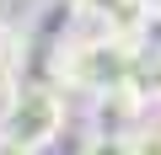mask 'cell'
Masks as SVG:
<instances>
[{
    "label": "cell",
    "mask_w": 161,
    "mask_h": 155,
    "mask_svg": "<svg viewBox=\"0 0 161 155\" xmlns=\"http://www.w3.org/2000/svg\"><path fill=\"white\" fill-rule=\"evenodd\" d=\"M134 155H161V123H140L134 128Z\"/></svg>",
    "instance_id": "9c48e42d"
},
{
    "label": "cell",
    "mask_w": 161,
    "mask_h": 155,
    "mask_svg": "<svg viewBox=\"0 0 161 155\" xmlns=\"http://www.w3.org/2000/svg\"><path fill=\"white\" fill-rule=\"evenodd\" d=\"M145 0H75V16L92 22V27H113V32H129L134 16H140Z\"/></svg>",
    "instance_id": "277c9868"
},
{
    "label": "cell",
    "mask_w": 161,
    "mask_h": 155,
    "mask_svg": "<svg viewBox=\"0 0 161 155\" xmlns=\"http://www.w3.org/2000/svg\"><path fill=\"white\" fill-rule=\"evenodd\" d=\"M134 43L129 32H113V27H97V32H70L64 48L54 54V86L64 91H102V86H118L134 75Z\"/></svg>",
    "instance_id": "6da1fadb"
},
{
    "label": "cell",
    "mask_w": 161,
    "mask_h": 155,
    "mask_svg": "<svg viewBox=\"0 0 161 155\" xmlns=\"http://www.w3.org/2000/svg\"><path fill=\"white\" fill-rule=\"evenodd\" d=\"M64 123H70L64 86H54V80H27V86L16 91V107H11V118H6L0 134H11V139H22V144H32V150H48V144L64 134Z\"/></svg>",
    "instance_id": "7a4b0ae2"
},
{
    "label": "cell",
    "mask_w": 161,
    "mask_h": 155,
    "mask_svg": "<svg viewBox=\"0 0 161 155\" xmlns=\"http://www.w3.org/2000/svg\"><path fill=\"white\" fill-rule=\"evenodd\" d=\"M134 91L150 102V107H161V59H134Z\"/></svg>",
    "instance_id": "52a82bcc"
},
{
    "label": "cell",
    "mask_w": 161,
    "mask_h": 155,
    "mask_svg": "<svg viewBox=\"0 0 161 155\" xmlns=\"http://www.w3.org/2000/svg\"><path fill=\"white\" fill-rule=\"evenodd\" d=\"M145 96L134 91V80H118V86H102L86 96V123L92 128H118V134H134L140 118H145Z\"/></svg>",
    "instance_id": "3957f363"
},
{
    "label": "cell",
    "mask_w": 161,
    "mask_h": 155,
    "mask_svg": "<svg viewBox=\"0 0 161 155\" xmlns=\"http://www.w3.org/2000/svg\"><path fill=\"white\" fill-rule=\"evenodd\" d=\"M16 91H22V75H16L11 64H0V128H6V118H11V107H16Z\"/></svg>",
    "instance_id": "ba28073f"
},
{
    "label": "cell",
    "mask_w": 161,
    "mask_h": 155,
    "mask_svg": "<svg viewBox=\"0 0 161 155\" xmlns=\"http://www.w3.org/2000/svg\"><path fill=\"white\" fill-rule=\"evenodd\" d=\"M11 54H16V27L0 16V64H11Z\"/></svg>",
    "instance_id": "30bf717a"
},
{
    "label": "cell",
    "mask_w": 161,
    "mask_h": 155,
    "mask_svg": "<svg viewBox=\"0 0 161 155\" xmlns=\"http://www.w3.org/2000/svg\"><path fill=\"white\" fill-rule=\"evenodd\" d=\"M80 155H134V134H118V128H92L80 139Z\"/></svg>",
    "instance_id": "8992f818"
},
{
    "label": "cell",
    "mask_w": 161,
    "mask_h": 155,
    "mask_svg": "<svg viewBox=\"0 0 161 155\" xmlns=\"http://www.w3.org/2000/svg\"><path fill=\"white\" fill-rule=\"evenodd\" d=\"M0 155H43V150L22 144V139H11V134H0Z\"/></svg>",
    "instance_id": "8fae6325"
},
{
    "label": "cell",
    "mask_w": 161,
    "mask_h": 155,
    "mask_svg": "<svg viewBox=\"0 0 161 155\" xmlns=\"http://www.w3.org/2000/svg\"><path fill=\"white\" fill-rule=\"evenodd\" d=\"M129 43L140 59H161V0H145L134 27H129Z\"/></svg>",
    "instance_id": "5b68a950"
}]
</instances>
